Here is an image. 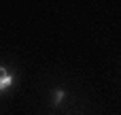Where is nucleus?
I'll list each match as a JSON object with an SVG mask.
<instances>
[{
  "label": "nucleus",
  "mask_w": 121,
  "mask_h": 115,
  "mask_svg": "<svg viewBox=\"0 0 121 115\" xmlns=\"http://www.w3.org/2000/svg\"><path fill=\"white\" fill-rule=\"evenodd\" d=\"M11 85H13V75H11L4 66H0V92L9 90Z\"/></svg>",
  "instance_id": "1"
},
{
  "label": "nucleus",
  "mask_w": 121,
  "mask_h": 115,
  "mask_svg": "<svg viewBox=\"0 0 121 115\" xmlns=\"http://www.w3.org/2000/svg\"><path fill=\"white\" fill-rule=\"evenodd\" d=\"M64 96H66V94H64V90H55V94H53V100H51V102H53V107H57V105L62 102V98H64Z\"/></svg>",
  "instance_id": "2"
}]
</instances>
